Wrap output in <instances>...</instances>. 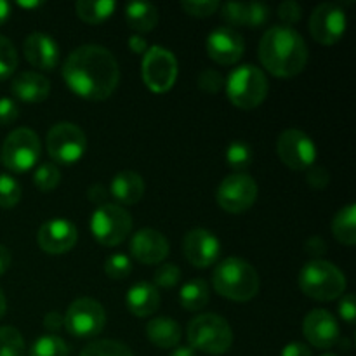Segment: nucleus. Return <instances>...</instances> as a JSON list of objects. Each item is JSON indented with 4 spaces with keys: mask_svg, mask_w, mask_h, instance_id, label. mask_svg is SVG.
I'll return each instance as SVG.
<instances>
[{
    "mask_svg": "<svg viewBox=\"0 0 356 356\" xmlns=\"http://www.w3.org/2000/svg\"><path fill=\"white\" fill-rule=\"evenodd\" d=\"M63 79L73 94L86 101H104L120 83V66L113 52L97 44H83L70 52Z\"/></svg>",
    "mask_w": 356,
    "mask_h": 356,
    "instance_id": "1",
    "label": "nucleus"
},
{
    "mask_svg": "<svg viewBox=\"0 0 356 356\" xmlns=\"http://www.w3.org/2000/svg\"><path fill=\"white\" fill-rule=\"evenodd\" d=\"M259 61L268 73L278 79H292L308 65V45L296 28L275 24L264 31L257 47Z\"/></svg>",
    "mask_w": 356,
    "mask_h": 356,
    "instance_id": "2",
    "label": "nucleus"
},
{
    "mask_svg": "<svg viewBox=\"0 0 356 356\" xmlns=\"http://www.w3.org/2000/svg\"><path fill=\"white\" fill-rule=\"evenodd\" d=\"M212 287L221 298L247 302L259 294L261 278L249 261L242 257H226L212 271Z\"/></svg>",
    "mask_w": 356,
    "mask_h": 356,
    "instance_id": "3",
    "label": "nucleus"
},
{
    "mask_svg": "<svg viewBox=\"0 0 356 356\" xmlns=\"http://www.w3.org/2000/svg\"><path fill=\"white\" fill-rule=\"evenodd\" d=\"M299 289L315 301H336L346 292V275L334 263L325 259H312L301 268L298 278Z\"/></svg>",
    "mask_w": 356,
    "mask_h": 356,
    "instance_id": "4",
    "label": "nucleus"
},
{
    "mask_svg": "<svg viewBox=\"0 0 356 356\" xmlns=\"http://www.w3.org/2000/svg\"><path fill=\"white\" fill-rule=\"evenodd\" d=\"M225 90L233 106L240 110H254L266 101L270 82L259 66L247 63L229 72L225 79Z\"/></svg>",
    "mask_w": 356,
    "mask_h": 356,
    "instance_id": "5",
    "label": "nucleus"
},
{
    "mask_svg": "<svg viewBox=\"0 0 356 356\" xmlns=\"http://www.w3.org/2000/svg\"><path fill=\"white\" fill-rule=\"evenodd\" d=\"M188 343L195 351L219 356L232 350L233 329L228 320L216 313H202L188 325Z\"/></svg>",
    "mask_w": 356,
    "mask_h": 356,
    "instance_id": "6",
    "label": "nucleus"
},
{
    "mask_svg": "<svg viewBox=\"0 0 356 356\" xmlns=\"http://www.w3.org/2000/svg\"><path fill=\"white\" fill-rule=\"evenodd\" d=\"M42 145L35 131L28 127H17L6 136L0 149V160L10 172L23 174L33 169L40 160Z\"/></svg>",
    "mask_w": 356,
    "mask_h": 356,
    "instance_id": "7",
    "label": "nucleus"
},
{
    "mask_svg": "<svg viewBox=\"0 0 356 356\" xmlns=\"http://www.w3.org/2000/svg\"><path fill=\"white\" fill-rule=\"evenodd\" d=\"M89 229L97 243L104 247H117L131 235L132 216L122 205L106 202L92 212Z\"/></svg>",
    "mask_w": 356,
    "mask_h": 356,
    "instance_id": "8",
    "label": "nucleus"
},
{
    "mask_svg": "<svg viewBox=\"0 0 356 356\" xmlns=\"http://www.w3.org/2000/svg\"><path fill=\"white\" fill-rule=\"evenodd\" d=\"M45 148L56 165H73L87 152V136L73 122H58L45 136Z\"/></svg>",
    "mask_w": 356,
    "mask_h": 356,
    "instance_id": "9",
    "label": "nucleus"
},
{
    "mask_svg": "<svg viewBox=\"0 0 356 356\" xmlns=\"http://www.w3.org/2000/svg\"><path fill=\"white\" fill-rule=\"evenodd\" d=\"M179 75V63L172 51L160 45H152L143 56L141 76L145 86L152 92H169L176 86Z\"/></svg>",
    "mask_w": 356,
    "mask_h": 356,
    "instance_id": "10",
    "label": "nucleus"
},
{
    "mask_svg": "<svg viewBox=\"0 0 356 356\" xmlns=\"http://www.w3.org/2000/svg\"><path fill=\"white\" fill-rule=\"evenodd\" d=\"M106 325V312L97 299L79 298L68 306L65 315V329L73 337L89 339L103 332Z\"/></svg>",
    "mask_w": 356,
    "mask_h": 356,
    "instance_id": "11",
    "label": "nucleus"
},
{
    "mask_svg": "<svg viewBox=\"0 0 356 356\" xmlns=\"http://www.w3.org/2000/svg\"><path fill=\"white\" fill-rule=\"evenodd\" d=\"M256 179L247 172H235L226 176L216 190V202L219 207L229 214L247 212L257 200Z\"/></svg>",
    "mask_w": 356,
    "mask_h": 356,
    "instance_id": "12",
    "label": "nucleus"
},
{
    "mask_svg": "<svg viewBox=\"0 0 356 356\" xmlns=\"http://www.w3.org/2000/svg\"><path fill=\"white\" fill-rule=\"evenodd\" d=\"M277 153L292 170H308L316 163L318 149L313 139L299 129H285L277 139Z\"/></svg>",
    "mask_w": 356,
    "mask_h": 356,
    "instance_id": "13",
    "label": "nucleus"
},
{
    "mask_svg": "<svg viewBox=\"0 0 356 356\" xmlns=\"http://www.w3.org/2000/svg\"><path fill=\"white\" fill-rule=\"evenodd\" d=\"M348 17L341 6L323 2L309 16V35L320 45H336L346 33Z\"/></svg>",
    "mask_w": 356,
    "mask_h": 356,
    "instance_id": "14",
    "label": "nucleus"
},
{
    "mask_svg": "<svg viewBox=\"0 0 356 356\" xmlns=\"http://www.w3.org/2000/svg\"><path fill=\"white\" fill-rule=\"evenodd\" d=\"M76 240H79V229L75 222L65 218L47 219L42 222L37 233L38 247L51 256L70 252L76 245Z\"/></svg>",
    "mask_w": 356,
    "mask_h": 356,
    "instance_id": "15",
    "label": "nucleus"
},
{
    "mask_svg": "<svg viewBox=\"0 0 356 356\" xmlns=\"http://www.w3.org/2000/svg\"><path fill=\"white\" fill-rule=\"evenodd\" d=\"M209 58L221 66L236 65L245 52V40L242 33L232 26H218L209 33L205 42Z\"/></svg>",
    "mask_w": 356,
    "mask_h": 356,
    "instance_id": "16",
    "label": "nucleus"
},
{
    "mask_svg": "<svg viewBox=\"0 0 356 356\" xmlns=\"http://www.w3.org/2000/svg\"><path fill=\"white\" fill-rule=\"evenodd\" d=\"M183 254L195 268H211L221 256V242L209 229H190L183 238Z\"/></svg>",
    "mask_w": 356,
    "mask_h": 356,
    "instance_id": "17",
    "label": "nucleus"
},
{
    "mask_svg": "<svg viewBox=\"0 0 356 356\" xmlns=\"http://www.w3.org/2000/svg\"><path fill=\"white\" fill-rule=\"evenodd\" d=\"M302 334L312 346L330 350L341 341V329L336 316L322 308L312 309L302 320Z\"/></svg>",
    "mask_w": 356,
    "mask_h": 356,
    "instance_id": "18",
    "label": "nucleus"
},
{
    "mask_svg": "<svg viewBox=\"0 0 356 356\" xmlns=\"http://www.w3.org/2000/svg\"><path fill=\"white\" fill-rule=\"evenodd\" d=\"M24 59L40 72H52L58 68L61 51L54 37L44 31H33L23 42Z\"/></svg>",
    "mask_w": 356,
    "mask_h": 356,
    "instance_id": "19",
    "label": "nucleus"
},
{
    "mask_svg": "<svg viewBox=\"0 0 356 356\" xmlns=\"http://www.w3.org/2000/svg\"><path fill=\"white\" fill-rule=\"evenodd\" d=\"M132 257L141 264H160L170 252L169 240L163 233L153 228H143L132 235L129 243Z\"/></svg>",
    "mask_w": 356,
    "mask_h": 356,
    "instance_id": "20",
    "label": "nucleus"
},
{
    "mask_svg": "<svg viewBox=\"0 0 356 356\" xmlns=\"http://www.w3.org/2000/svg\"><path fill=\"white\" fill-rule=\"evenodd\" d=\"M10 92L23 103H44L51 94V82L40 72L26 70V72H19L13 76Z\"/></svg>",
    "mask_w": 356,
    "mask_h": 356,
    "instance_id": "21",
    "label": "nucleus"
},
{
    "mask_svg": "<svg viewBox=\"0 0 356 356\" xmlns=\"http://www.w3.org/2000/svg\"><path fill=\"white\" fill-rule=\"evenodd\" d=\"M125 306L138 318L152 316L160 306V292L149 282H138L131 285L125 296Z\"/></svg>",
    "mask_w": 356,
    "mask_h": 356,
    "instance_id": "22",
    "label": "nucleus"
},
{
    "mask_svg": "<svg viewBox=\"0 0 356 356\" xmlns=\"http://www.w3.org/2000/svg\"><path fill=\"white\" fill-rule=\"evenodd\" d=\"M146 184L141 174L134 170H122L111 179L108 193L118 202V205H134L145 197Z\"/></svg>",
    "mask_w": 356,
    "mask_h": 356,
    "instance_id": "23",
    "label": "nucleus"
},
{
    "mask_svg": "<svg viewBox=\"0 0 356 356\" xmlns=\"http://www.w3.org/2000/svg\"><path fill=\"white\" fill-rule=\"evenodd\" d=\"M146 337L153 346L160 350H170V348L179 346L183 332H181L179 323L170 316H156L146 323Z\"/></svg>",
    "mask_w": 356,
    "mask_h": 356,
    "instance_id": "24",
    "label": "nucleus"
},
{
    "mask_svg": "<svg viewBox=\"0 0 356 356\" xmlns=\"http://www.w3.org/2000/svg\"><path fill=\"white\" fill-rule=\"evenodd\" d=\"M160 14L149 2H129L125 6V21L138 35L149 33L159 24Z\"/></svg>",
    "mask_w": 356,
    "mask_h": 356,
    "instance_id": "25",
    "label": "nucleus"
},
{
    "mask_svg": "<svg viewBox=\"0 0 356 356\" xmlns=\"http://www.w3.org/2000/svg\"><path fill=\"white\" fill-rule=\"evenodd\" d=\"M332 235L339 243L353 247L356 243V205L348 204L332 219Z\"/></svg>",
    "mask_w": 356,
    "mask_h": 356,
    "instance_id": "26",
    "label": "nucleus"
},
{
    "mask_svg": "<svg viewBox=\"0 0 356 356\" xmlns=\"http://www.w3.org/2000/svg\"><path fill=\"white\" fill-rule=\"evenodd\" d=\"M209 299H211V289L202 278L186 282L179 291V305L186 312H200L209 305Z\"/></svg>",
    "mask_w": 356,
    "mask_h": 356,
    "instance_id": "27",
    "label": "nucleus"
},
{
    "mask_svg": "<svg viewBox=\"0 0 356 356\" xmlns=\"http://www.w3.org/2000/svg\"><path fill=\"white\" fill-rule=\"evenodd\" d=\"M117 3L113 0H79L75 3V13L83 23L101 24L113 16Z\"/></svg>",
    "mask_w": 356,
    "mask_h": 356,
    "instance_id": "28",
    "label": "nucleus"
},
{
    "mask_svg": "<svg viewBox=\"0 0 356 356\" xmlns=\"http://www.w3.org/2000/svg\"><path fill=\"white\" fill-rule=\"evenodd\" d=\"M225 156L228 167L232 170H235V172H247V169L252 165L254 160V153L250 145L245 141H240V139L229 143Z\"/></svg>",
    "mask_w": 356,
    "mask_h": 356,
    "instance_id": "29",
    "label": "nucleus"
},
{
    "mask_svg": "<svg viewBox=\"0 0 356 356\" xmlns=\"http://www.w3.org/2000/svg\"><path fill=\"white\" fill-rule=\"evenodd\" d=\"M70 348L56 334H44L30 348V356H68Z\"/></svg>",
    "mask_w": 356,
    "mask_h": 356,
    "instance_id": "30",
    "label": "nucleus"
},
{
    "mask_svg": "<svg viewBox=\"0 0 356 356\" xmlns=\"http://www.w3.org/2000/svg\"><path fill=\"white\" fill-rule=\"evenodd\" d=\"M80 356H136L127 344L115 339L92 341L82 350Z\"/></svg>",
    "mask_w": 356,
    "mask_h": 356,
    "instance_id": "31",
    "label": "nucleus"
},
{
    "mask_svg": "<svg viewBox=\"0 0 356 356\" xmlns=\"http://www.w3.org/2000/svg\"><path fill=\"white\" fill-rule=\"evenodd\" d=\"M26 346L16 327H0V356H24Z\"/></svg>",
    "mask_w": 356,
    "mask_h": 356,
    "instance_id": "32",
    "label": "nucleus"
},
{
    "mask_svg": "<svg viewBox=\"0 0 356 356\" xmlns=\"http://www.w3.org/2000/svg\"><path fill=\"white\" fill-rule=\"evenodd\" d=\"M19 65L17 49L14 47L13 40L6 35H0V80H7L16 73Z\"/></svg>",
    "mask_w": 356,
    "mask_h": 356,
    "instance_id": "33",
    "label": "nucleus"
},
{
    "mask_svg": "<svg viewBox=\"0 0 356 356\" xmlns=\"http://www.w3.org/2000/svg\"><path fill=\"white\" fill-rule=\"evenodd\" d=\"M23 197V188L19 181L10 174H0V207L13 209L16 207Z\"/></svg>",
    "mask_w": 356,
    "mask_h": 356,
    "instance_id": "34",
    "label": "nucleus"
},
{
    "mask_svg": "<svg viewBox=\"0 0 356 356\" xmlns=\"http://www.w3.org/2000/svg\"><path fill=\"white\" fill-rule=\"evenodd\" d=\"M61 183V170L54 162L42 163L33 172V184L40 191H52Z\"/></svg>",
    "mask_w": 356,
    "mask_h": 356,
    "instance_id": "35",
    "label": "nucleus"
},
{
    "mask_svg": "<svg viewBox=\"0 0 356 356\" xmlns=\"http://www.w3.org/2000/svg\"><path fill=\"white\" fill-rule=\"evenodd\" d=\"M132 271V261L127 254L115 252L106 257L104 261V273L111 280H124L131 275Z\"/></svg>",
    "mask_w": 356,
    "mask_h": 356,
    "instance_id": "36",
    "label": "nucleus"
},
{
    "mask_svg": "<svg viewBox=\"0 0 356 356\" xmlns=\"http://www.w3.org/2000/svg\"><path fill=\"white\" fill-rule=\"evenodd\" d=\"M153 282L155 287L162 289H172L181 282V270L172 263H162L156 268L155 275H153Z\"/></svg>",
    "mask_w": 356,
    "mask_h": 356,
    "instance_id": "37",
    "label": "nucleus"
},
{
    "mask_svg": "<svg viewBox=\"0 0 356 356\" xmlns=\"http://www.w3.org/2000/svg\"><path fill=\"white\" fill-rule=\"evenodd\" d=\"M181 7L186 14L193 17H211L221 7L218 0H184L181 2Z\"/></svg>",
    "mask_w": 356,
    "mask_h": 356,
    "instance_id": "38",
    "label": "nucleus"
},
{
    "mask_svg": "<svg viewBox=\"0 0 356 356\" xmlns=\"http://www.w3.org/2000/svg\"><path fill=\"white\" fill-rule=\"evenodd\" d=\"M198 89L204 90L207 94H218L219 90L225 89V76L221 72L214 68H207L204 72H200L198 75Z\"/></svg>",
    "mask_w": 356,
    "mask_h": 356,
    "instance_id": "39",
    "label": "nucleus"
},
{
    "mask_svg": "<svg viewBox=\"0 0 356 356\" xmlns=\"http://www.w3.org/2000/svg\"><path fill=\"white\" fill-rule=\"evenodd\" d=\"M271 10L266 3L263 2H247V17L245 26L249 28H261L270 21Z\"/></svg>",
    "mask_w": 356,
    "mask_h": 356,
    "instance_id": "40",
    "label": "nucleus"
},
{
    "mask_svg": "<svg viewBox=\"0 0 356 356\" xmlns=\"http://www.w3.org/2000/svg\"><path fill=\"white\" fill-rule=\"evenodd\" d=\"M277 16L280 17L282 24H285V26H292V24L299 23L302 17L301 3H298L296 0H285L278 6Z\"/></svg>",
    "mask_w": 356,
    "mask_h": 356,
    "instance_id": "41",
    "label": "nucleus"
},
{
    "mask_svg": "<svg viewBox=\"0 0 356 356\" xmlns=\"http://www.w3.org/2000/svg\"><path fill=\"white\" fill-rule=\"evenodd\" d=\"M306 181L313 190H323L330 183V172L323 165H312L306 170Z\"/></svg>",
    "mask_w": 356,
    "mask_h": 356,
    "instance_id": "42",
    "label": "nucleus"
},
{
    "mask_svg": "<svg viewBox=\"0 0 356 356\" xmlns=\"http://www.w3.org/2000/svg\"><path fill=\"white\" fill-rule=\"evenodd\" d=\"M19 117V106L13 97H0V125H10Z\"/></svg>",
    "mask_w": 356,
    "mask_h": 356,
    "instance_id": "43",
    "label": "nucleus"
},
{
    "mask_svg": "<svg viewBox=\"0 0 356 356\" xmlns=\"http://www.w3.org/2000/svg\"><path fill=\"white\" fill-rule=\"evenodd\" d=\"M339 316L350 325H355V318H356V301L355 296L351 292L344 294L339 301Z\"/></svg>",
    "mask_w": 356,
    "mask_h": 356,
    "instance_id": "44",
    "label": "nucleus"
},
{
    "mask_svg": "<svg viewBox=\"0 0 356 356\" xmlns=\"http://www.w3.org/2000/svg\"><path fill=\"white\" fill-rule=\"evenodd\" d=\"M305 250L308 256L313 257V259H318V257L323 256L327 250L325 240H323L320 235L309 236V238L305 242Z\"/></svg>",
    "mask_w": 356,
    "mask_h": 356,
    "instance_id": "45",
    "label": "nucleus"
},
{
    "mask_svg": "<svg viewBox=\"0 0 356 356\" xmlns=\"http://www.w3.org/2000/svg\"><path fill=\"white\" fill-rule=\"evenodd\" d=\"M65 327V315L58 312H49L44 316V329L51 334H58Z\"/></svg>",
    "mask_w": 356,
    "mask_h": 356,
    "instance_id": "46",
    "label": "nucleus"
},
{
    "mask_svg": "<svg viewBox=\"0 0 356 356\" xmlns=\"http://www.w3.org/2000/svg\"><path fill=\"white\" fill-rule=\"evenodd\" d=\"M280 356H313V353L312 350H309L308 344L294 341V343H289L287 346L282 350Z\"/></svg>",
    "mask_w": 356,
    "mask_h": 356,
    "instance_id": "47",
    "label": "nucleus"
},
{
    "mask_svg": "<svg viewBox=\"0 0 356 356\" xmlns=\"http://www.w3.org/2000/svg\"><path fill=\"white\" fill-rule=\"evenodd\" d=\"M87 198L94 204H97V207L103 204H106L108 198V190L103 186V184H92V186L87 190Z\"/></svg>",
    "mask_w": 356,
    "mask_h": 356,
    "instance_id": "48",
    "label": "nucleus"
},
{
    "mask_svg": "<svg viewBox=\"0 0 356 356\" xmlns=\"http://www.w3.org/2000/svg\"><path fill=\"white\" fill-rule=\"evenodd\" d=\"M129 49H131L134 54L145 56V52L148 51L149 45H148V42L145 40V37H143V35L134 33V35H131V37H129Z\"/></svg>",
    "mask_w": 356,
    "mask_h": 356,
    "instance_id": "49",
    "label": "nucleus"
},
{
    "mask_svg": "<svg viewBox=\"0 0 356 356\" xmlns=\"http://www.w3.org/2000/svg\"><path fill=\"white\" fill-rule=\"evenodd\" d=\"M10 263H13V256H10V250L7 249L6 245L0 243V277L6 273L10 268Z\"/></svg>",
    "mask_w": 356,
    "mask_h": 356,
    "instance_id": "50",
    "label": "nucleus"
},
{
    "mask_svg": "<svg viewBox=\"0 0 356 356\" xmlns=\"http://www.w3.org/2000/svg\"><path fill=\"white\" fill-rule=\"evenodd\" d=\"M10 14H13V7H10V3L6 2V0H0V24L6 23V21L10 17Z\"/></svg>",
    "mask_w": 356,
    "mask_h": 356,
    "instance_id": "51",
    "label": "nucleus"
},
{
    "mask_svg": "<svg viewBox=\"0 0 356 356\" xmlns=\"http://www.w3.org/2000/svg\"><path fill=\"white\" fill-rule=\"evenodd\" d=\"M170 356H197V351L191 346H176Z\"/></svg>",
    "mask_w": 356,
    "mask_h": 356,
    "instance_id": "52",
    "label": "nucleus"
},
{
    "mask_svg": "<svg viewBox=\"0 0 356 356\" xmlns=\"http://www.w3.org/2000/svg\"><path fill=\"white\" fill-rule=\"evenodd\" d=\"M6 312H7V299H6V294H3V291L0 289V318L6 315Z\"/></svg>",
    "mask_w": 356,
    "mask_h": 356,
    "instance_id": "53",
    "label": "nucleus"
},
{
    "mask_svg": "<svg viewBox=\"0 0 356 356\" xmlns=\"http://www.w3.org/2000/svg\"><path fill=\"white\" fill-rule=\"evenodd\" d=\"M17 6L24 7V9H31V7L42 6V2H17Z\"/></svg>",
    "mask_w": 356,
    "mask_h": 356,
    "instance_id": "54",
    "label": "nucleus"
},
{
    "mask_svg": "<svg viewBox=\"0 0 356 356\" xmlns=\"http://www.w3.org/2000/svg\"><path fill=\"white\" fill-rule=\"evenodd\" d=\"M322 356H336V355H332V353H327V355H322Z\"/></svg>",
    "mask_w": 356,
    "mask_h": 356,
    "instance_id": "55",
    "label": "nucleus"
}]
</instances>
